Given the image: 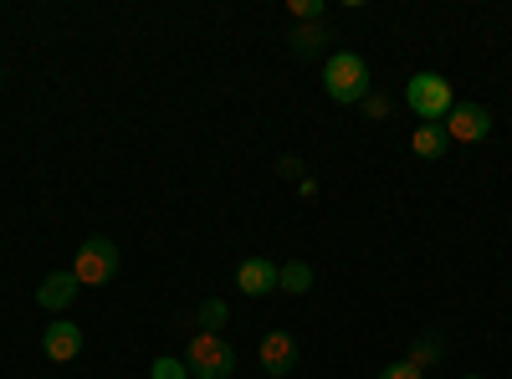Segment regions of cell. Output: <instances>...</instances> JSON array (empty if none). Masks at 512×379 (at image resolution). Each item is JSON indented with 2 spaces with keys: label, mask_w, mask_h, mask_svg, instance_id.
<instances>
[{
  "label": "cell",
  "mask_w": 512,
  "mask_h": 379,
  "mask_svg": "<svg viewBox=\"0 0 512 379\" xmlns=\"http://www.w3.org/2000/svg\"><path fill=\"white\" fill-rule=\"evenodd\" d=\"M364 113H369V118H384V113H390V98H384V93H369V98H364Z\"/></svg>",
  "instance_id": "obj_18"
},
{
  "label": "cell",
  "mask_w": 512,
  "mask_h": 379,
  "mask_svg": "<svg viewBox=\"0 0 512 379\" xmlns=\"http://www.w3.org/2000/svg\"><path fill=\"white\" fill-rule=\"evenodd\" d=\"M113 272H118V246H113L108 236H88V241L77 246L72 277H77L82 287H103V282H113Z\"/></svg>",
  "instance_id": "obj_4"
},
{
  "label": "cell",
  "mask_w": 512,
  "mask_h": 379,
  "mask_svg": "<svg viewBox=\"0 0 512 379\" xmlns=\"http://www.w3.org/2000/svg\"><path fill=\"white\" fill-rule=\"evenodd\" d=\"M379 379H425V369L410 364V359H400V364H390V369H379Z\"/></svg>",
  "instance_id": "obj_16"
},
{
  "label": "cell",
  "mask_w": 512,
  "mask_h": 379,
  "mask_svg": "<svg viewBox=\"0 0 512 379\" xmlns=\"http://www.w3.org/2000/svg\"><path fill=\"white\" fill-rule=\"evenodd\" d=\"M410 149H415L420 159H441V154L451 149V139H446V129H441V123H420V129H415V139H410Z\"/></svg>",
  "instance_id": "obj_10"
},
{
  "label": "cell",
  "mask_w": 512,
  "mask_h": 379,
  "mask_svg": "<svg viewBox=\"0 0 512 379\" xmlns=\"http://www.w3.org/2000/svg\"><path fill=\"white\" fill-rule=\"evenodd\" d=\"M262 369L267 379H287V369H297V339L287 328H272L262 339Z\"/></svg>",
  "instance_id": "obj_6"
},
{
  "label": "cell",
  "mask_w": 512,
  "mask_h": 379,
  "mask_svg": "<svg viewBox=\"0 0 512 379\" xmlns=\"http://www.w3.org/2000/svg\"><path fill=\"white\" fill-rule=\"evenodd\" d=\"M149 379H190V369H185V359H154V369H149Z\"/></svg>",
  "instance_id": "obj_14"
},
{
  "label": "cell",
  "mask_w": 512,
  "mask_h": 379,
  "mask_svg": "<svg viewBox=\"0 0 512 379\" xmlns=\"http://www.w3.org/2000/svg\"><path fill=\"white\" fill-rule=\"evenodd\" d=\"M436 359H441V339H425V344L410 349V364H420V369H425V364H436Z\"/></svg>",
  "instance_id": "obj_15"
},
{
  "label": "cell",
  "mask_w": 512,
  "mask_h": 379,
  "mask_svg": "<svg viewBox=\"0 0 512 379\" xmlns=\"http://www.w3.org/2000/svg\"><path fill=\"white\" fill-rule=\"evenodd\" d=\"M446 139H456V144H477V139H487L492 134V113L482 108V103H456L451 113H446Z\"/></svg>",
  "instance_id": "obj_5"
},
{
  "label": "cell",
  "mask_w": 512,
  "mask_h": 379,
  "mask_svg": "<svg viewBox=\"0 0 512 379\" xmlns=\"http://www.w3.org/2000/svg\"><path fill=\"white\" fill-rule=\"evenodd\" d=\"M77 287H82V282H77L72 272H52L47 282L36 287V303L47 308V313H57V308H67V303L77 298Z\"/></svg>",
  "instance_id": "obj_9"
},
{
  "label": "cell",
  "mask_w": 512,
  "mask_h": 379,
  "mask_svg": "<svg viewBox=\"0 0 512 379\" xmlns=\"http://www.w3.org/2000/svg\"><path fill=\"white\" fill-rule=\"evenodd\" d=\"M221 323H226V303H221V298H205V303H200V328L216 333Z\"/></svg>",
  "instance_id": "obj_13"
},
{
  "label": "cell",
  "mask_w": 512,
  "mask_h": 379,
  "mask_svg": "<svg viewBox=\"0 0 512 379\" xmlns=\"http://www.w3.org/2000/svg\"><path fill=\"white\" fill-rule=\"evenodd\" d=\"M323 93L333 103H364L369 98V62L359 52H333L323 67Z\"/></svg>",
  "instance_id": "obj_1"
},
{
  "label": "cell",
  "mask_w": 512,
  "mask_h": 379,
  "mask_svg": "<svg viewBox=\"0 0 512 379\" xmlns=\"http://www.w3.org/2000/svg\"><path fill=\"white\" fill-rule=\"evenodd\" d=\"M277 287H282V292H308V287H313V267H308V262L277 267Z\"/></svg>",
  "instance_id": "obj_11"
},
{
  "label": "cell",
  "mask_w": 512,
  "mask_h": 379,
  "mask_svg": "<svg viewBox=\"0 0 512 379\" xmlns=\"http://www.w3.org/2000/svg\"><path fill=\"white\" fill-rule=\"evenodd\" d=\"M466 379H482V374H466Z\"/></svg>",
  "instance_id": "obj_19"
},
{
  "label": "cell",
  "mask_w": 512,
  "mask_h": 379,
  "mask_svg": "<svg viewBox=\"0 0 512 379\" xmlns=\"http://www.w3.org/2000/svg\"><path fill=\"white\" fill-rule=\"evenodd\" d=\"M41 354L47 359H57V364H67V359H77L82 354V323H52L47 333H41Z\"/></svg>",
  "instance_id": "obj_7"
},
{
  "label": "cell",
  "mask_w": 512,
  "mask_h": 379,
  "mask_svg": "<svg viewBox=\"0 0 512 379\" xmlns=\"http://www.w3.org/2000/svg\"><path fill=\"white\" fill-rule=\"evenodd\" d=\"M236 287L246 292V298H267V292L277 287V267H272L267 257H246V262L236 267Z\"/></svg>",
  "instance_id": "obj_8"
},
{
  "label": "cell",
  "mask_w": 512,
  "mask_h": 379,
  "mask_svg": "<svg viewBox=\"0 0 512 379\" xmlns=\"http://www.w3.org/2000/svg\"><path fill=\"white\" fill-rule=\"evenodd\" d=\"M185 369L190 379H231L236 374V354L221 333H195L190 349H185Z\"/></svg>",
  "instance_id": "obj_2"
},
{
  "label": "cell",
  "mask_w": 512,
  "mask_h": 379,
  "mask_svg": "<svg viewBox=\"0 0 512 379\" xmlns=\"http://www.w3.org/2000/svg\"><path fill=\"white\" fill-rule=\"evenodd\" d=\"M292 16H303V21H318V16H323V6H318V0H292Z\"/></svg>",
  "instance_id": "obj_17"
},
{
  "label": "cell",
  "mask_w": 512,
  "mask_h": 379,
  "mask_svg": "<svg viewBox=\"0 0 512 379\" xmlns=\"http://www.w3.org/2000/svg\"><path fill=\"white\" fill-rule=\"evenodd\" d=\"M405 103L415 108L420 123H436V118H446V113L456 108L451 82H446L441 72H415V77H410V88H405Z\"/></svg>",
  "instance_id": "obj_3"
},
{
  "label": "cell",
  "mask_w": 512,
  "mask_h": 379,
  "mask_svg": "<svg viewBox=\"0 0 512 379\" xmlns=\"http://www.w3.org/2000/svg\"><path fill=\"white\" fill-rule=\"evenodd\" d=\"M323 41H328L323 26H297V31H292V52H297V57H318Z\"/></svg>",
  "instance_id": "obj_12"
}]
</instances>
